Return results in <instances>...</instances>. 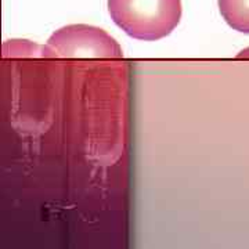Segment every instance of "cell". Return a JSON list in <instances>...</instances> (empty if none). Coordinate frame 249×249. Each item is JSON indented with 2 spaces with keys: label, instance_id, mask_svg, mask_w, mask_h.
<instances>
[{
  "label": "cell",
  "instance_id": "1",
  "mask_svg": "<svg viewBox=\"0 0 249 249\" xmlns=\"http://www.w3.org/2000/svg\"><path fill=\"white\" fill-rule=\"evenodd\" d=\"M116 25L139 40H158L178 27L181 0H108Z\"/></svg>",
  "mask_w": 249,
  "mask_h": 249
},
{
  "label": "cell",
  "instance_id": "2",
  "mask_svg": "<svg viewBox=\"0 0 249 249\" xmlns=\"http://www.w3.org/2000/svg\"><path fill=\"white\" fill-rule=\"evenodd\" d=\"M47 58H121L122 49L104 29L73 24L55 31L42 49Z\"/></svg>",
  "mask_w": 249,
  "mask_h": 249
},
{
  "label": "cell",
  "instance_id": "3",
  "mask_svg": "<svg viewBox=\"0 0 249 249\" xmlns=\"http://www.w3.org/2000/svg\"><path fill=\"white\" fill-rule=\"evenodd\" d=\"M219 10L232 29L249 34V0H219Z\"/></svg>",
  "mask_w": 249,
  "mask_h": 249
},
{
  "label": "cell",
  "instance_id": "4",
  "mask_svg": "<svg viewBox=\"0 0 249 249\" xmlns=\"http://www.w3.org/2000/svg\"><path fill=\"white\" fill-rule=\"evenodd\" d=\"M238 57H249V49H247V50H242Z\"/></svg>",
  "mask_w": 249,
  "mask_h": 249
}]
</instances>
